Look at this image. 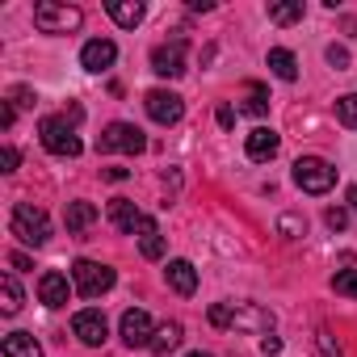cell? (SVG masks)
<instances>
[{
  "mask_svg": "<svg viewBox=\"0 0 357 357\" xmlns=\"http://www.w3.org/2000/svg\"><path fill=\"white\" fill-rule=\"evenodd\" d=\"M211 324L215 328H231V332L269 336L273 332V311L261 307V303H215L211 307Z\"/></svg>",
  "mask_w": 357,
  "mask_h": 357,
  "instance_id": "1",
  "label": "cell"
},
{
  "mask_svg": "<svg viewBox=\"0 0 357 357\" xmlns=\"http://www.w3.org/2000/svg\"><path fill=\"white\" fill-rule=\"evenodd\" d=\"M9 231H13L22 244L43 248V244L51 240V219H47V211H38L34 202H17L13 215H9Z\"/></svg>",
  "mask_w": 357,
  "mask_h": 357,
  "instance_id": "2",
  "label": "cell"
},
{
  "mask_svg": "<svg viewBox=\"0 0 357 357\" xmlns=\"http://www.w3.org/2000/svg\"><path fill=\"white\" fill-rule=\"evenodd\" d=\"M38 139H43V147H47L51 155H59V160H76V155L84 151L76 126H72L68 118H55V114L38 122Z\"/></svg>",
  "mask_w": 357,
  "mask_h": 357,
  "instance_id": "3",
  "label": "cell"
},
{
  "mask_svg": "<svg viewBox=\"0 0 357 357\" xmlns=\"http://www.w3.org/2000/svg\"><path fill=\"white\" fill-rule=\"evenodd\" d=\"M294 185L303 194L319 198V194H328L336 185V168L328 160H319V155H303V160H294Z\"/></svg>",
  "mask_w": 357,
  "mask_h": 357,
  "instance_id": "4",
  "label": "cell"
},
{
  "mask_svg": "<svg viewBox=\"0 0 357 357\" xmlns=\"http://www.w3.org/2000/svg\"><path fill=\"white\" fill-rule=\"evenodd\" d=\"M84 13L76 5H59V0H43V5H34V26L43 34H72L80 30Z\"/></svg>",
  "mask_w": 357,
  "mask_h": 357,
  "instance_id": "5",
  "label": "cell"
},
{
  "mask_svg": "<svg viewBox=\"0 0 357 357\" xmlns=\"http://www.w3.org/2000/svg\"><path fill=\"white\" fill-rule=\"evenodd\" d=\"M114 282H118V273L101 261H76L72 265V286H76L80 298H101Z\"/></svg>",
  "mask_w": 357,
  "mask_h": 357,
  "instance_id": "6",
  "label": "cell"
},
{
  "mask_svg": "<svg viewBox=\"0 0 357 357\" xmlns=\"http://www.w3.org/2000/svg\"><path fill=\"white\" fill-rule=\"evenodd\" d=\"M143 147H147V139H143V130L130 126V122H109V126L97 135V151H101V155H114V151L139 155Z\"/></svg>",
  "mask_w": 357,
  "mask_h": 357,
  "instance_id": "7",
  "label": "cell"
},
{
  "mask_svg": "<svg viewBox=\"0 0 357 357\" xmlns=\"http://www.w3.org/2000/svg\"><path fill=\"white\" fill-rule=\"evenodd\" d=\"M143 105H147V118L160 122V126H172V122L185 118V101L176 97V93H168V89H151L143 97Z\"/></svg>",
  "mask_w": 357,
  "mask_h": 357,
  "instance_id": "8",
  "label": "cell"
},
{
  "mask_svg": "<svg viewBox=\"0 0 357 357\" xmlns=\"http://www.w3.org/2000/svg\"><path fill=\"white\" fill-rule=\"evenodd\" d=\"M72 336L80 340V344H89V349H101L105 340H109V324H105V315L101 311H76L72 315Z\"/></svg>",
  "mask_w": 357,
  "mask_h": 357,
  "instance_id": "9",
  "label": "cell"
},
{
  "mask_svg": "<svg viewBox=\"0 0 357 357\" xmlns=\"http://www.w3.org/2000/svg\"><path fill=\"white\" fill-rule=\"evenodd\" d=\"M151 72L155 76H168V80L185 76V38H172V43L155 47L151 51Z\"/></svg>",
  "mask_w": 357,
  "mask_h": 357,
  "instance_id": "10",
  "label": "cell"
},
{
  "mask_svg": "<svg viewBox=\"0 0 357 357\" xmlns=\"http://www.w3.org/2000/svg\"><path fill=\"white\" fill-rule=\"evenodd\" d=\"M151 336H155L151 315L139 311V307H130V311L122 315V340H126V349H151Z\"/></svg>",
  "mask_w": 357,
  "mask_h": 357,
  "instance_id": "11",
  "label": "cell"
},
{
  "mask_svg": "<svg viewBox=\"0 0 357 357\" xmlns=\"http://www.w3.org/2000/svg\"><path fill=\"white\" fill-rule=\"evenodd\" d=\"M244 151H248V160L265 164V160H273V155L282 151V135H278V130H269V126H257V130H248Z\"/></svg>",
  "mask_w": 357,
  "mask_h": 357,
  "instance_id": "12",
  "label": "cell"
},
{
  "mask_svg": "<svg viewBox=\"0 0 357 357\" xmlns=\"http://www.w3.org/2000/svg\"><path fill=\"white\" fill-rule=\"evenodd\" d=\"M72 282L59 273V269H47L43 278H38V298L47 303V307H68V298H72Z\"/></svg>",
  "mask_w": 357,
  "mask_h": 357,
  "instance_id": "13",
  "label": "cell"
},
{
  "mask_svg": "<svg viewBox=\"0 0 357 357\" xmlns=\"http://www.w3.org/2000/svg\"><path fill=\"white\" fill-rule=\"evenodd\" d=\"M114 59H118V47H114L109 38H93V43H84V51H80L84 72H105V68H114Z\"/></svg>",
  "mask_w": 357,
  "mask_h": 357,
  "instance_id": "14",
  "label": "cell"
},
{
  "mask_svg": "<svg viewBox=\"0 0 357 357\" xmlns=\"http://www.w3.org/2000/svg\"><path fill=\"white\" fill-rule=\"evenodd\" d=\"M164 278H168V286H172L176 294H181V298H190V294L198 290V269H194L190 261H181V257H176V261H168Z\"/></svg>",
  "mask_w": 357,
  "mask_h": 357,
  "instance_id": "15",
  "label": "cell"
},
{
  "mask_svg": "<svg viewBox=\"0 0 357 357\" xmlns=\"http://www.w3.org/2000/svg\"><path fill=\"white\" fill-rule=\"evenodd\" d=\"M109 223H114L118 231L135 236V231H139V223H143V211H139L130 198H114V202H109Z\"/></svg>",
  "mask_w": 357,
  "mask_h": 357,
  "instance_id": "16",
  "label": "cell"
},
{
  "mask_svg": "<svg viewBox=\"0 0 357 357\" xmlns=\"http://www.w3.org/2000/svg\"><path fill=\"white\" fill-rule=\"evenodd\" d=\"M105 13H109L122 30H135V26L147 17V9L139 5V0H105Z\"/></svg>",
  "mask_w": 357,
  "mask_h": 357,
  "instance_id": "17",
  "label": "cell"
},
{
  "mask_svg": "<svg viewBox=\"0 0 357 357\" xmlns=\"http://www.w3.org/2000/svg\"><path fill=\"white\" fill-rule=\"evenodd\" d=\"M181 340H185V328L176 324V319H164V324L155 328V336H151V353H155V357H168Z\"/></svg>",
  "mask_w": 357,
  "mask_h": 357,
  "instance_id": "18",
  "label": "cell"
},
{
  "mask_svg": "<svg viewBox=\"0 0 357 357\" xmlns=\"http://www.w3.org/2000/svg\"><path fill=\"white\" fill-rule=\"evenodd\" d=\"M139 252L147 257V261H160L164 257V236H160V227H155V219H147L143 215V223H139Z\"/></svg>",
  "mask_w": 357,
  "mask_h": 357,
  "instance_id": "19",
  "label": "cell"
},
{
  "mask_svg": "<svg viewBox=\"0 0 357 357\" xmlns=\"http://www.w3.org/2000/svg\"><path fill=\"white\" fill-rule=\"evenodd\" d=\"M0 353H5V357H43V344L30 332H9L5 344H0Z\"/></svg>",
  "mask_w": 357,
  "mask_h": 357,
  "instance_id": "20",
  "label": "cell"
},
{
  "mask_svg": "<svg viewBox=\"0 0 357 357\" xmlns=\"http://www.w3.org/2000/svg\"><path fill=\"white\" fill-rule=\"evenodd\" d=\"M269 72L290 84V80H298V59H294L286 47H273V51H269Z\"/></svg>",
  "mask_w": 357,
  "mask_h": 357,
  "instance_id": "21",
  "label": "cell"
},
{
  "mask_svg": "<svg viewBox=\"0 0 357 357\" xmlns=\"http://www.w3.org/2000/svg\"><path fill=\"white\" fill-rule=\"evenodd\" d=\"M63 223H68V231H72V236H80L84 227H93V223H97V206H93V202H72Z\"/></svg>",
  "mask_w": 357,
  "mask_h": 357,
  "instance_id": "22",
  "label": "cell"
},
{
  "mask_svg": "<svg viewBox=\"0 0 357 357\" xmlns=\"http://www.w3.org/2000/svg\"><path fill=\"white\" fill-rule=\"evenodd\" d=\"M269 22H273V26H294V22H303V0H278V5H269Z\"/></svg>",
  "mask_w": 357,
  "mask_h": 357,
  "instance_id": "23",
  "label": "cell"
},
{
  "mask_svg": "<svg viewBox=\"0 0 357 357\" xmlns=\"http://www.w3.org/2000/svg\"><path fill=\"white\" fill-rule=\"evenodd\" d=\"M0 298H5V303H0V311H5V315H17L22 311V286H17L13 273L0 278Z\"/></svg>",
  "mask_w": 357,
  "mask_h": 357,
  "instance_id": "24",
  "label": "cell"
},
{
  "mask_svg": "<svg viewBox=\"0 0 357 357\" xmlns=\"http://www.w3.org/2000/svg\"><path fill=\"white\" fill-rule=\"evenodd\" d=\"M240 109H244V114H252V118L269 114V97H265V89H261V84H248V101H244Z\"/></svg>",
  "mask_w": 357,
  "mask_h": 357,
  "instance_id": "25",
  "label": "cell"
},
{
  "mask_svg": "<svg viewBox=\"0 0 357 357\" xmlns=\"http://www.w3.org/2000/svg\"><path fill=\"white\" fill-rule=\"evenodd\" d=\"M336 122L349 126V130H357V93H349V97L336 101Z\"/></svg>",
  "mask_w": 357,
  "mask_h": 357,
  "instance_id": "26",
  "label": "cell"
},
{
  "mask_svg": "<svg viewBox=\"0 0 357 357\" xmlns=\"http://www.w3.org/2000/svg\"><path fill=\"white\" fill-rule=\"evenodd\" d=\"M278 231H282L286 240H298V236H307V219H303V215H282V219H278Z\"/></svg>",
  "mask_w": 357,
  "mask_h": 357,
  "instance_id": "27",
  "label": "cell"
},
{
  "mask_svg": "<svg viewBox=\"0 0 357 357\" xmlns=\"http://www.w3.org/2000/svg\"><path fill=\"white\" fill-rule=\"evenodd\" d=\"M332 290L344 294V298H357V269H340V273L332 278Z\"/></svg>",
  "mask_w": 357,
  "mask_h": 357,
  "instance_id": "28",
  "label": "cell"
},
{
  "mask_svg": "<svg viewBox=\"0 0 357 357\" xmlns=\"http://www.w3.org/2000/svg\"><path fill=\"white\" fill-rule=\"evenodd\" d=\"M34 101H38V97H34V89H26V84H17V89L9 93V105H13V109H34Z\"/></svg>",
  "mask_w": 357,
  "mask_h": 357,
  "instance_id": "29",
  "label": "cell"
},
{
  "mask_svg": "<svg viewBox=\"0 0 357 357\" xmlns=\"http://www.w3.org/2000/svg\"><path fill=\"white\" fill-rule=\"evenodd\" d=\"M324 223H328L332 231H344V227H349V211H340V206H332V211L324 215Z\"/></svg>",
  "mask_w": 357,
  "mask_h": 357,
  "instance_id": "30",
  "label": "cell"
},
{
  "mask_svg": "<svg viewBox=\"0 0 357 357\" xmlns=\"http://www.w3.org/2000/svg\"><path fill=\"white\" fill-rule=\"evenodd\" d=\"M17 164H22L17 147H5V151H0V172H17Z\"/></svg>",
  "mask_w": 357,
  "mask_h": 357,
  "instance_id": "31",
  "label": "cell"
},
{
  "mask_svg": "<svg viewBox=\"0 0 357 357\" xmlns=\"http://www.w3.org/2000/svg\"><path fill=\"white\" fill-rule=\"evenodd\" d=\"M328 63L332 68H349V51L344 47H328Z\"/></svg>",
  "mask_w": 357,
  "mask_h": 357,
  "instance_id": "32",
  "label": "cell"
},
{
  "mask_svg": "<svg viewBox=\"0 0 357 357\" xmlns=\"http://www.w3.org/2000/svg\"><path fill=\"white\" fill-rule=\"evenodd\" d=\"M13 118H17V109L5 101V105H0V130H9V126H13Z\"/></svg>",
  "mask_w": 357,
  "mask_h": 357,
  "instance_id": "33",
  "label": "cell"
},
{
  "mask_svg": "<svg viewBox=\"0 0 357 357\" xmlns=\"http://www.w3.org/2000/svg\"><path fill=\"white\" fill-rule=\"evenodd\" d=\"M219 126H223V130L236 126V109H231V105H219Z\"/></svg>",
  "mask_w": 357,
  "mask_h": 357,
  "instance_id": "34",
  "label": "cell"
},
{
  "mask_svg": "<svg viewBox=\"0 0 357 357\" xmlns=\"http://www.w3.org/2000/svg\"><path fill=\"white\" fill-rule=\"evenodd\" d=\"M315 340H319V349H324V357H340V349L332 344V336H328V332H319Z\"/></svg>",
  "mask_w": 357,
  "mask_h": 357,
  "instance_id": "35",
  "label": "cell"
},
{
  "mask_svg": "<svg viewBox=\"0 0 357 357\" xmlns=\"http://www.w3.org/2000/svg\"><path fill=\"white\" fill-rule=\"evenodd\" d=\"M261 353H282V340L269 332V336H261Z\"/></svg>",
  "mask_w": 357,
  "mask_h": 357,
  "instance_id": "36",
  "label": "cell"
},
{
  "mask_svg": "<svg viewBox=\"0 0 357 357\" xmlns=\"http://www.w3.org/2000/svg\"><path fill=\"white\" fill-rule=\"evenodd\" d=\"M9 265H13V269H34V261H30L26 252H13V257H9Z\"/></svg>",
  "mask_w": 357,
  "mask_h": 357,
  "instance_id": "37",
  "label": "cell"
},
{
  "mask_svg": "<svg viewBox=\"0 0 357 357\" xmlns=\"http://www.w3.org/2000/svg\"><path fill=\"white\" fill-rule=\"evenodd\" d=\"M63 118H68L72 126H80V122H84V109H80V105H68V114H63Z\"/></svg>",
  "mask_w": 357,
  "mask_h": 357,
  "instance_id": "38",
  "label": "cell"
},
{
  "mask_svg": "<svg viewBox=\"0 0 357 357\" xmlns=\"http://www.w3.org/2000/svg\"><path fill=\"white\" fill-rule=\"evenodd\" d=\"M105 181H126V168H105Z\"/></svg>",
  "mask_w": 357,
  "mask_h": 357,
  "instance_id": "39",
  "label": "cell"
},
{
  "mask_svg": "<svg viewBox=\"0 0 357 357\" xmlns=\"http://www.w3.org/2000/svg\"><path fill=\"white\" fill-rule=\"evenodd\" d=\"M349 206L357 211V185H349Z\"/></svg>",
  "mask_w": 357,
  "mask_h": 357,
  "instance_id": "40",
  "label": "cell"
},
{
  "mask_svg": "<svg viewBox=\"0 0 357 357\" xmlns=\"http://www.w3.org/2000/svg\"><path fill=\"white\" fill-rule=\"evenodd\" d=\"M190 357H211V353H190Z\"/></svg>",
  "mask_w": 357,
  "mask_h": 357,
  "instance_id": "41",
  "label": "cell"
}]
</instances>
